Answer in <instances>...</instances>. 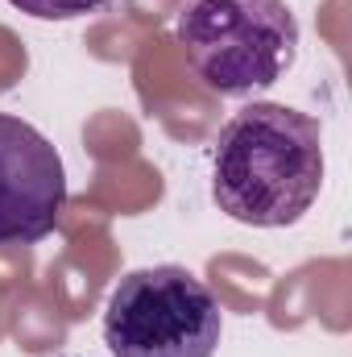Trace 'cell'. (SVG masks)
<instances>
[{"label": "cell", "mask_w": 352, "mask_h": 357, "mask_svg": "<svg viewBox=\"0 0 352 357\" xmlns=\"http://www.w3.org/2000/svg\"><path fill=\"white\" fill-rule=\"evenodd\" d=\"M224 333L220 299L186 266L125 274L104 307L112 357H216Z\"/></svg>", "instance_id": "obj_3"}, {"label": "cell", "mask_w": 352, "mask_h": 357, "mask_svg": "<svg viewBox=\"0 0 352 357\" xmlns=\"http://www.w3.org/2000/svg\"><path fill=\"white\" fill-rule=\"evenodd\" d=\"M67 208V171L54 142L29 121L0 112V250L38 245Z\"/></svg>", "instance_id": "obj_4"}, {"label": "cell", "mask_w": 352, "mask_h": 357, "mask_svg": "<svg viewBox=\"0 0 352 357\" xmlns=\"http://www.w3.org/2000/svg\"><path fill=\"white\" fill-rule=\"evenodd\" d=\"M175 33L191 71L220 96L273 88L298 54V21L286 0H186Z\"/></svg>", "instance_id": "obj_2"}, {"label": "cell", "mask_w": 352, "mask_h": 357, "mask_svg": "<svg viewBox=\"0 0 352 357\" xmlns=\"http://www.w3.org/2000/svg\"><path fill=\"white\" fill-rule=\"evenodd\" d=\"M8 4L38 21H79V17L108 13L116 0H8Z\"/></svg>", "instance_id": "obj_5"}, {"label": "cell", "mask_w": 352, "mask_h": 357, "mask_svg": "<svg viewBox=\"0 0 352 357\" xmlns=\"http://www.w3.org/2000/svg\"><path fill=\"white\" fill-rule=\"evenodd\" d=\"M323 167V129L315 116L253 100L211 146V199L241 225L282 229L319 199Z\"/></svg>", "instance_id": "obj_1"}]
</instances>
